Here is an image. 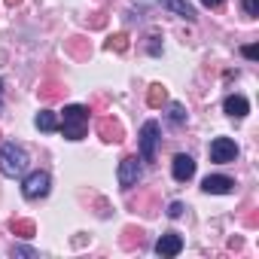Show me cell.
<instances>
[{
    "mask_svg": "<svg viewBox=\"0 0 259 259\" xmlns=\"http://www.w3.org/2000/svg\"><path fill=\"white\" fill-rule=\"evenodd\" d=\"M58 128H61V135H64L67 141H82V138H85V128H89V107H82V104H67V107H64V116H61V122H58Z\"/></svg>",
    "mask_w": 259,
    "mask_h": 259,
    "instance_id": "obj_2",
    "label": "cell"
},
{
    "mask_svg": "<svg viewBox=\"0 0 259 259\" xmlns=\"http://www.w3.org/2000/svg\"><path fill=\"white\" fill-rule=\"evenodd\" d=\"M201 189L207 195H229L235 189V180L232 177H223V174H210V177L201 180Z\"/></svg>",
    "mask_w": 259,
    "mask_h": 259,
    "instance_id": "obj_8",
    "label": "cell"
},
{
    "mask_svg": "<svg viewBox=\"0 0 259 259\" xmlns=\"http://www.w3.org/2000/svg\"><path fill=\"white\" fill-rule=\"evenodd\" d=\"M171 122H174V125H183V122H186V110H183V104H171Z\"/></svg>",
    "mask_w": 259,
    "mask_h": 259,
    "instance_id": "obj_17",
    "label": "cell"
},
{
    "mask_svg": "<svg viewBox=\"0 0 259 259\" xmlns=\"http://www.w3.org/2000/svg\"><path fill=\"white\" fill-rule=\"evenodd\" d=\"M98 132H101V138H104L107 144L122 141V125H119V122H113V119H101V122H98Z\"/></svg>",
    "mask_w": 259,
    "mask_h": 259,
    "instance_id": "obj_12",
    "label": "cell"
},
{
    "mask_svg": "<svg viewBox=\"0 0 259 259\" xmlns=\"http://www.w3.org/2000/svg\"><path fill=\"white\" fill-rule=\"evenodd\" d=\"M116 177H119V186H122V189H135V186L141 183V177H144V171H141V159H138V156H125V159L119 162Z\"/></svg>",
    "mask_w": 259,
    "mask_h": 259,
    "instance_id": "obj_5",
    "label": "cell"
},
{
    "mask_svg": "<svg viewBox=\"0 0 259 259\" xmlns=\"http://www.w3.org/2000/svg\"><path fill=\"white\" fill-rule=\"evenodd\" d=\"M183 250V238L177 232H165L159 241H156V253L159 256H177Z\"/></svg>",
    "mask_w": 259,
    "mask_h": 259,
    "instance_id": "obj_9",
    "label": "cell"
},
{
    "mask_svg": "<svg viewBox=\"0 0 259 259\" xmlns=\"http://www.w3.org/2000/svg\"><path fill=\"white\" fill-rule=\"evenodd\" d=\"M10 229H13L16 235H22V238H34V223H31V220H13Z\"/></svg>",
    "mask_w": 259,
    "mask_h": 259,
    "instance_id": "obj_14",
    "label": "cell"
},
{
    "mask_svg": "<svg viewBox=\"0 0 259 259\" xmlns=\"http://www.w3.org/2000/svg\"><path fill=\"white\" fill-rule=\"evenodd\" d=\"M244 16H250V19L259 16V0H244Z\"/></svg>",
    "mask_w": 259,
    "mask_h": 259,
    "instance_id": "obj_18",
    "label": "cell"
},
{
    "mask_svg": "<svg viewBox=\"0 0 259 259\" xmlns=\"http://www.w3.org/2000/svg\"><path fill=\"white\" fill-rule=\"evenodd\" d=\"M241 52H244V58H250V61H256V58H259V49H256V46H244Z\"/></svg>",
    "mask_w": 259,
    "mask_h": 259,
    "instance_id": "obj_20",
    "label": "cell"
},
{
    "mask_svg": "<svg viewBox=\"0 0 259 259\" xmlns=\"http://www.w3.org/2000/svg\"><path fill=\"white\" fill-rule=\"evenodd\" d=\"M13 256H34L31 247H13Z\"/></svg>",
    "mask_w": 259,
    "mask_h": 259,
    "instance_id": "obj_21",
    "label": "cell"
},
{
    "mask_svg": "<svg viewBox=\"0 0 259 259\" xmlns=\"http://www.w3.org/2000/svg\"><path fill=\"white\" fill-rule=\"evenodd\" d=\"M207 153H210V162H217V165H229V162L238 159V144H235L232 138H213Z\"/></svg>",
    "mask_w": 259,
    "mask_h": 259,
    "instance_id": "obj_6",
    "label": "cell"
},
{
    "mask_svg": "<svg viewBox=\"0 0 259 259\" xmlns=\"http://www.w3.org/2000/svg\"><path fill=\"white\" fill-rule=\"evenodd\" d=\"M201 4H204L207 10H217V7H223V0H201Z\"/></svg>",
    "mask_w": 259,
    "mask_h": 259,
    "instance_id": "obj_22",
    "label": "cell"
},
{
    "mask_svg": "<svg viewBox=\"0 0 259 259\" xmlns=\"http://www.w3.org/2000/svg\"><path fill=\"white\" fill-rule=\"evenodd\" d=\"M7 4H10V7H16V4H22V0H7Z\"/></svg>",
    "mask_w": 259,
    "mask_h": 259,
    "instance_id": "obj_24",
    "label": "cell"
},
{
    "mask_svg": "<svg viewBox=\"0 0 259 259\" xmlns=\"http://www.w3.org/2000/svg\"><path fill=\"white\" fill-rule=\"evenodd\" d=\"M159 135H162V128H159L156 119L144 122L141 138H138V144H141V162H153V159H156V150H159V141H162Z\"/></svg>",
    "mask_w": 259,
    "mask_h": 259,
    "instance_id": "obj_3",
    "label": "cell"
},
{
    "mask_svg": "<svg viewBox=\"0 0 259 259\" xmlns=\"http://www.w3.org/2000/svg\"><path fill=\"white\" fill-rule=\"evenodd\" d=\"M34 125L40 128V132H58V116L52 110H40L34 116Z\"/></svg>",
    "mask_w": 259,
    "mask_h": 259,
    "instance_id": "obj_13",
    "label": "cell"
},
{
    "mask_svg": "<svg viewBox=\"0 0 259 259\" xmlns=\"http://www.w3.org/2000/svg\"><path fill=\"white\" fill-rule=\"evenodd\" d=\"M49 186H52V177L46 171H31L25 180H22V195L28 201H40L49 195Z\"/></svg>",
    "mask_w": 259,
    "mask_h": 259,
    "instance_id": "obj_4",
    "label": "cell"
},
{
    "mask_svg": "<svg viewBox=\"0 0 259 259\" xmlns=\"http://www.w3.org/2000/svg\"><path fill=\"white\" fill-rule=\"evenodd\" d=\"M171 174H174V180H177V183H189V180L195 177V162H192V156H186V153L174 156Z\"/></svg>",
    "mask_w": 259,
    "mask_h": 259,
    "instance_id": "obj_7",
    "label": "cell"
},
{
    "mask_svg": "<svg viewBox=\"0 0 259 259\" xmlns=\"http://www.w3.org/2000/svg\"><path fill=\"white\" fill-rule=\"evenodd\" d=\"M183 210H186V207H183V201H171L168 217H171V220H177V217H183Z\"/></svg>",
    "mask_w": 259,
    "mask_h": 259,
    "instance_id": "obj_19",
    "label": "cell"
},
{
    "mask_svg": "<svg viewBox=\"0 0 259 259\" xmlns=\"http://www.w3.org/2000/svg\"><path fill=\"white\" fill-rule=\"evenodd\" d=\"M165 98H168V95H165V89H162V85H153V89H150V95H147V104H150V107H162V104H165Z\"/></svg>",
    "mask_w": 259,
    "mask_h": 259,
    "instance_id": "obj_15",
    "label": "cell"
},
{
    "mask_svg": "<svg viewBox=\"0 0 259 259\" xmlns=\"http://www.w3.org/2000/svg\"><path fill=\"white\" fill-rule=\"evenodd\" d=\"M31 165V156L22 144L16 141H7L4 147H0V174L4 177H22Z\"/></svg>",
    "mask_w": 259,
    "mask_h": 259,
    "instance_id": "obj_1",
    "label": "cell"
},
{
    "mask_svg": "<svg viewBox=\"0 0 259 259\" xmlns=\"http://www.w3.org/2000/svg\"><path fill=\"white\" fill-rule=\"evenodd\" d=\"M223 110H226L232 119H244V116L250 113V101H247L244 95H229V98L223 101Z\"/></svg>",
    "mask_w": 259,
    "mask_h": 259,
    "instance_id": "obj_10",
    "label": "cell"
},
{
    "mask_svg": "<svg viewBox=\"0 0 259 259\" xmlns=\"http://www.w3.org/2000/svg\"><path fill=\"white\" fill-rule=\"evenodd\" d=\"M107 49H110V52H125V49H128V37H125V34L110 37V40H107Z\"/></svg>",
    "mask_w": 259,
    "mask_h": 259,
    "instance_id": "obj_16",
    "label": "cell"
},
{
    "mask_svg": "<svg viewBox=\"0 0 259 259\" xmlns=\"http://www.w3.org/2000/svg\"><path fill=\"white\" fill-rule=\"evenodd\" d=\"M159 4H162L165 10H171L174 16H180V19L195 22V7H192V4H186V0H159Z\"/></svg>",
    "mask_w": 259,
    "mask_h": 259,
    "instance_id": "obj_11",
    "label": "cell"
},
{
    "mask_svg": "<svg viewBox=\"0 0 259 259\" xmlns=\"http://www.w3.org/2000/svg\"><path fill=\"white\" fill-rule=\"evenodd\" d=\"M0 107H4V79H0Z\"/></svg>",
    "mask_w": 259,
    "mask_h": 259,
    "instance_id": "obj_23",
    "label": "cell"
}]
</instances>
